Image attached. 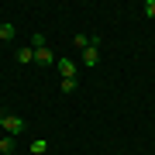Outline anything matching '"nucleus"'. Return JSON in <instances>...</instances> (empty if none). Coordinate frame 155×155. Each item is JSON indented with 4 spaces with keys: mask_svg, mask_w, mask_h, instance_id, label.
Wrapping results in <instances>:
<instances>
[{
    "mask_svg": "<svg viewBox=\"0 0 155 155\" xmlns=\"http://www.w3.org/2000/svg\"><path fill=\"white\" fill-rule=\"evenodd\" d=\"M21 131H24V121H21L17 114H7V117H4V134H11V138H17Z\"/></svg>",
    "mask_w": 155,
    "mask_h": 155,
    "instance_id": "1",
    "label": "nucleus"
},
{
    "mask_svg": "<svg viewBox=\"0 0 155 155\" xmlns=\"http://www.w3.org/2000/svg\"><path fill=\"white\" fill-rule=\"evenodd\" d=\"M55 66L62 72V79H76V62L72 59H55Z\"/></svg>",
    "mask_w": 155,
    "mask_h": 155,
    "instance_id": "2",
    "label": "nucleus"
},
{
    "mask_svg": "<svg viewBox=\"0 0 155 155\" xmlns=\"http://www.w3.org/2000/svg\"><path fill=\"white\" fill-rule=\"evenodd\" d=\"M97 62H100V38L83 52V66H97Z\"/></svg>",
    "mask_w": 155,
    "mask_h": 155,
    "instance_id": "3",
    "label": "nucleus"
},
{
    "mask_svg": "<svg viewBox=\"0 0 155 155\" xmlns=\"http://www.w3.org/2000/svg\"><path fill=\"white\" fill-rule=\"evenodd\" d=\"M35 62H41V66H55V55H52V48H48V45L35 48Z\"/></svg>",
    "mask_w": 155,
    "mask_h": 155,
    "instance_id": "4",
    "label": "nucleus"
},
{
    "mask_svg": "<svg viewBox=\"0 0 155 155\" xmlns=\"http://www.w3.org/2000/svg\"><path fill=\"white\" fill-rule=\"evenodd\" d=\"M14 35H17V28H14L11 21H4V24H0V41H11Z\"/></svg>",
    "mask_w": 155,
    "mask_h": 155,
    "instance_id": "5",
    "label": "nucleus"
},
{
    "mask_svg": "<svg viewBox=\"0 0 155 155\" xmlns=\"http://www.w3.org/2000/svg\"><path fill=\"white\" fill-rule=\"evenodd\" d=\"M14 152V138L11 134H0V155H11Z\"/></svg>",
    "mask_w": 155,
    "mask_h": 155,
    "instance_id": "6",
    "label": "nucleus"
},
{
    "mask_svg": "<svg viewBox=\"0 0 155 155\" xmlns=\"http://www.w3.org/2000/svg\"><path fill=\"white\" fill-rule=\"evenodd\" d=\"M17 62H35V48H31V45L17 48Z\"/></svg>",
    "mask_w": 155,
    "mask_h": 155,
    "instance_id": "7",
    "label": "nucleus"
},
{
    "mask_svg": "<svg viewBox=\"0 0 155 155\" xmlns=\"http://www.w3.org/2000/svg\"><path fill=\"white\" fill-rule=\"evenodd\" d=\"M45 152H48V141H45V138H35L31 141V155H45Z\"/></svg>",
    "mask_w": 155,
    "mask_h": 155,
    "instance_id": "8",
    "label": "nucleus"
},
{
    "mask_svg": "<svg viewBox=\"0 0 155 155\" xmlns=\"http://www.w3.org/2000/svg\"><path fill=\"white\" fill-rule=\"evenodd\" d=\"M72 41H76V48H83V52H86V48H90V45H93L97 38H90V35H76Z\"/></svg>",
    "mask_w": 155,
    "mask_h": 155,
    "instance_id": "9",
    "label": "nucleus"
},
{
    "mask_svg": "<svg viewBox=\"0 0 155 155\" xmlns=\"http://www.w3.org/2000/svg\"><path fill=\"white\" fill-rule=\"evenodd\" d=\"M59 86H62V93H76V86H79V83H76V79H62Z\"/></svg>",
    "mask_w": 155,
    "mask_h": 155,
    "instance_id": "10",
    "label": "nucleus"
},
{
    "mask_svg": "<svg viewBox=\"0 0 155 155\" xmlns=\"http://www.w3.org/2000/svg\"><path fill=\"white\" fill-rule=\"evenodd\" d=\"M145 17H155V0H145Z\"/></svg>",
    "mask_w": 155,
    "mask_h": 155,
    "instance_id": "11",
    "label": "nucleus"
},
{
    "mask_svg": "<svg viewBox=\"0 0 155 155\" xmlns=\"http://www.w3.org/2000/svg\"><path fill=\"white\" fill-rule=\"evenodd\" d=\"M0 131H4V114H0Z\"/></svg>",
    "mask_w": 155,
    "mask_h": 155,
    "instance_id": "12",
    "label": "nucleus"
}]
</instances>
